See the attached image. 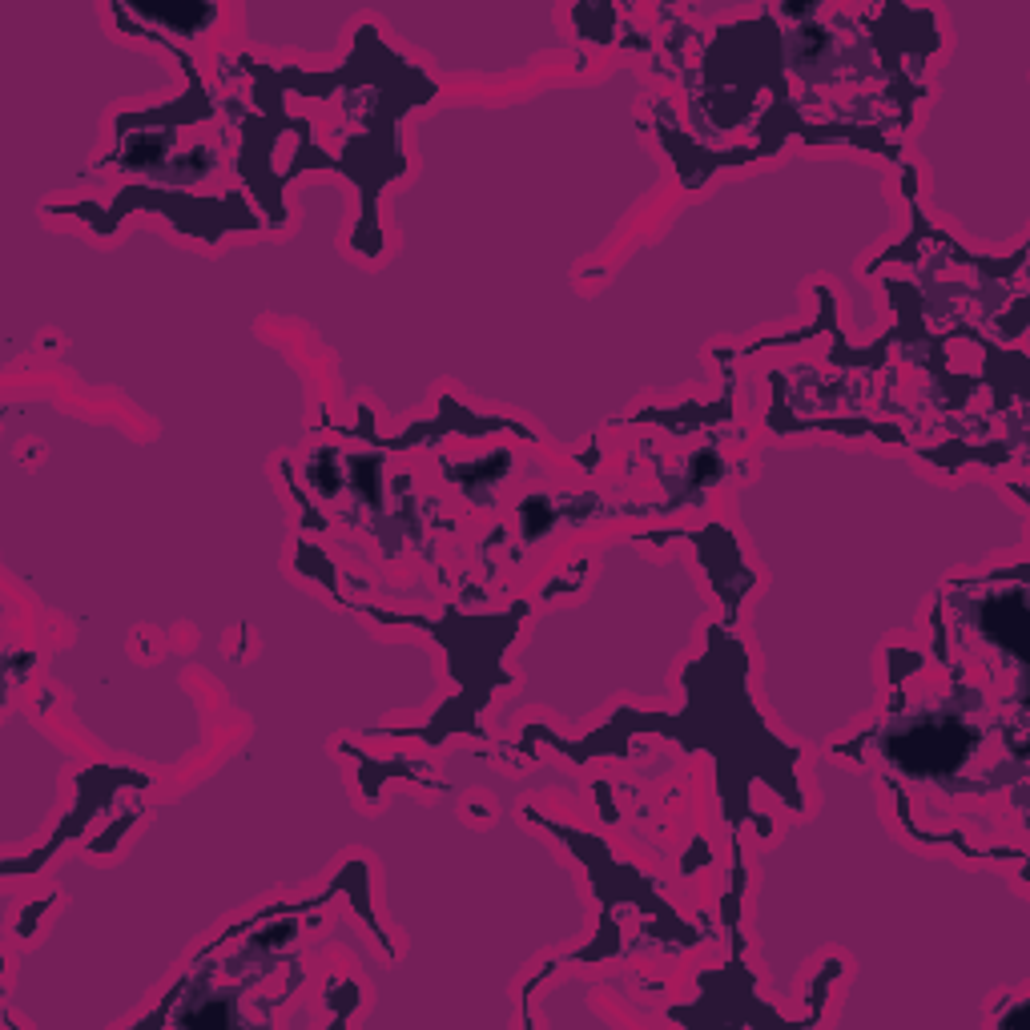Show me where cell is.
<instances>
[{"label": "cell", "mask_w": 1030, "mask_h": 1030, "mask_svg": "<svg viewBox=\"0 0 1030 1030\" xmlns=\"http://www.w3.org/2000/svg\"><path fill=\"white\" fill-rule=\"evenodd\" d=\"M890 753L914 773H942L970 753V733L954 721H918L890 745Z\"/></svg>", "instance_id": "obj_1"}, {"label": "cell", "mask_w": 1030, "mask_h": 1030, "mask_svg": "<svg viewBox=\"0 0 1030 1030\" xmlns=\"http://www.w3.org/2000/svg\"><path fill=\"white\" fill-rule=\"evenodd\" d=\"M1022 620H1026V612H1022V596H1018V592H1014V596H1006V600H998V604H990V608L982 612L986 636H990V640H998L1002 648H1010L1014 656H1022V652H1026Z\"/></svg>", "instance_id": "obj_2"}, {"label": "cell", "mask_w": 1030, "mask_h": 1030, "mask_svg": "<svg viewBox=\"0 0 1030 1030\" xmlns=\"http://www.w3.org/2000/svg\"><path fill=\"white\" fill-rule=\"evenodd\" d=\"M157 17L169 21V25H198V21H210V9H202V5H194V9H157Z\"/></svg>", "instance_id": "obj_3"}, {"label": "cell", "mask_w": 1030, "mask_h": 1030, "mask_svg": "<svg viewBox=\"0 0 1030 1030\" xmlns=\"http://www.w3.org/2000/svg\"><path fill=\"white\" fill-rule=\"evenodd\" d=\"M214 1018H222V1022H226V1018H230V1010H226V1006H218V1010H198V1014H190V1022H214Z\"/></svg>", "instance_id": "obj_4"}]
</instances>
